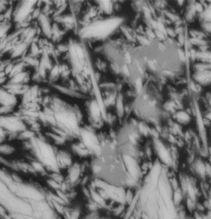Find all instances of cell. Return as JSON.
I'll list each match as a JSON object with an SVG mask.
<instances>
[{
  "label": "cell",
  "instance_id": "1",
  "mask_svg": "<svg viewBox=\"0 0 211 219\" xmlns=\"http://www.w3.org/2000/svg\"><path fill=\"white\" fill-rule=\"evenodd\" d=\"M119 19H111L95 22L84 27L80 36L85 39H102L106 37L120 22Z\"/></svg>",
  "mask_w": 211,
  "mask_h": 219
},
{
  "label": "cell",
  "instance_id": "2",
  "mask_svg": "<svg viewBox=\"0 0 211 219\" xmlns=\"http://www.w3.org/2000/svg\"><path fill=\"white\" fill-rule=\"evenodd\" d=\"M0 128L8 134L9 140H16L19 134L27 129L16 111L0 115Z\"/></svg>",
  "mask_w": 211,
  "mask_h": 219
},
{
  "label": "cell",
  "instance_id": "3",
  "mask_svg": "<svg viewBox=\"0 0 211 219\" xmlns=\"http://www.w3.org/2000/svg\"><path fill=\"white\" fill-rule=\"evenodd\" d=\"M37 1H22L14 2L12 22L13 24L26 20L35 7Z\"/></svg>",
  "mask_w": 211,
  "mask_h": 219
},
{
  "label": "cell",
  "instance_id": "4",
  "mask_svg": "<svg viewBox=\"0 0 211 219\" xmlns=\"http://www.w3.org/2000/svg\"><path fill=\"white\" fill-rule=\"evenodd\" d=\"M56 165L60 172L65 171L73 164L76 159L67 147L56 148Z\"/></svg>",
  "mask_w": 211,
  "mask_h": 219
},
{
  "label": "cell",
  "instance_id": "5",
  "mask_svg": "<svg viewBox=\"0 0 211 219\" xmlns=\"http://www.w3.org/2000/svg\"><path fill=\"white\" fill-rule=\"evenodd\" d=\"M16 140H7L0 144V158L7 162L19 157V148L15 143Z\"/></svg>",
  "mask_w": 211,
  "mask_h": 219
},
{
  "label": "cell",
  "instance_id": "6",
  "mask_svg": "<svg viewBox=\"0 0 211 219\" xmlns=\"http://www.w3.org/2000/svg\"><path fill=\"white\" fill-rule=\"evenodd\" d=\"M20 104V98L4 87H0V107L17 110Z\"/></svg>",
  "mask_w": 211,
  "mask_h": 219
},
{
  "label": "cell",
  "instance_id": "7",
  "mask_svg": "<svg viewBox=\"0 0 211 219\" xmlns=\"http://www.w3.org/2000/svg\"><path fill=\"white\" fill-rule=\"evenodd\" d=\"M28 45V44L22 41L13 45L8 54V58L11 61L22 59L27 54Z\"/></svg>",
  "mask_w": 211,
  "mask_h": 219
},
{
  "label": "cell",
  "instance_id": "8",
  "mask_svg": "<svg viewBox=\"0 0 211 219\" xmlns=\"http://www.w3.org/2000/svg\"><path fill=\"white\" fill-rule=\"evenodd\" d=\"M123 158L129 173L131 176L133 177V178H135L137 172L135 167V162L133 159L131 158V157L129 155H123Z\"/></svg>",
  "mask_w": 211,
  "mask_h": 219
},
{
  "label": "cell",
  "instance_id": "9",
  "mask_svg": "<svg viewBox=\"0 0 211 219\" xmlns=\"http://www.w3.org/2000/svg\"><path fill=\"white\" fill-rule=\"evenodd\" d=\"M99 7L102 11L106 13H110L112 12V4L109 1H100L99 2Z\"/></svg>",
  "mask_w": 211,
  "mask_h": 219
},
{
  "label": "cell",
  "instance_id": "10",
  "mask_svg": "<svg viewBox=\"0 0 211 219\" xmlns=\"http://www.w3.org/2000/svg\"><path fill=\"white\" fill-rule=\"evenodd\" d=\"M159 151L160 157L162 158V160L165 163L169 164L170 159L168 154L165 148L161 144H159Z\"/></svg>",
  "mask_w": 211,
  "mask_h": 219
},
{
  "label": "cell",
  "instance_id": "11",
  "mask_svg": "<svg viewBox=\"0 0 211 219\" xmlns=\"http://www.w3.org/2000/svg\"><path fill=\"white\" fill-rule=\"evenodd\" d=\"M115 104L119 115L120 116H122L124 111L122 101L119 98L116 102Z\"/></svg>",
  "mask_w": 211,
  "mask_h": 219
},
{
  "label": "cell",
  "instance_id": "12",
  "mask_svg": "<svg viewBox=\"0 0 211 219\" xmlns=\"http://www.w3.org/2000/svg\"><path fill=\"white\" fill-rule=\"evenodd\" d=\"M159 167L158 165L156 166L152 170V178L154 185L156 183L157 181L159 173Z\"/></svg>",
  "mask_w": 211,
  "mask_h": 219
},
{
  "label": "cell",
  "instance_id": "13",
  "mask_svg": "<svg viewBox=\"0 0 211 219\" xmlns=\"http://www.w3.org/2000/svg\"><path fill=\"white\" fill-rule=\"evenodd\" d=\"M177 116L178 118L184 121H188L189 120V117L187 114L183 112H180L178 113Z\"/></svg>",
  "mask_w": 211,
  "mask_h": 219
},
{
  "label": "cell",
  "instance_id": "14",
  "mask_svg": "<svg viewBox=\"0 0 211 219\" xmlns=\"http://www.w3.org/2000/svg\"><path fill=\"white\" fill-rule=\"evenodd\" d=\"M142 88V82L141 78H138L136 81V88L138 92H140Z\"/></svg>",
  "mask_w": 211,
  "mask_h": 219
},
{
  "label": "cell",
  "instance_id": "15",
  "mask_svg": "<svg viewBox=\"0 0 211 219\" xmlns=\"http://www.w3.org/2000/svg\"><path fill=\"white\" fill-rule=\"evenodd\" d=\"M198 118L199 127H200V129L202 130L203 129V122H202V118H201V116L198 112Z\"/></svg>",
  "mask_w": 211,
  "mask_h": 219
},
{
  "label": "cell",
  "instance_id": "16",
  "mask_svg": "<svg viewBox=\"0 0 211 219\" xmlns=\"http://www.w3.org/2000/svg\"><path fill=\"white\" fill-rule=\"evenodd\" d=\"M188 192H189L190 196L194 200L195 198V191L193 188H191V186L188 185Z\"/></svg>",
  "mask_w": 211,
  "mask_h": 219
},
{
  "label": "cell",
  "instance_id": "17",
  "mask_svg": "<svg viewBox=\"0 0 211 219\" xmlns=\"http://www.w3.org/2000/svg\"><path fill=\"white\" fill-rule=\"evenodd\" d=\"M198 168L199 169V172H200V174L203 175L205 174V169L203 164H200L198 165Z\"/></svg>",
  "mask_w": 211,
  "mask_h": 219
},
{
  "label": "cell",
  "instance_id": "18",
  "mask_svg": "<svg viewBox=\"0 0 211 219\" xmlns=\"http://www.w3.org/2000/svg\"><path fill=\"white\" fill-rule=\"evenodd\" d=\"M181 200V196L178 193L176 192L174 194V201L176 203H178Z\"/></svg>",
  "mask_w": 211,
  "mask_h": 219
},
{
  "label": "cell",
  "instance_id": "19",
  "mask_svg": "<svg viewBox=\"0 0 211 219\" xmlns=\"http://www.w3.org/2000/svg\"><path fill=\"white\" fill-rule=\"evenodd\" d=\"M157 27L159 31L162 32V33L166 34V30L165 29V27H164V26L162 25V23H159L157 24Z\"/></svg>",
  "mask_w": 211,
  "mask_h": 219
},
{
  "label": "cell",
  "instance_id": "20",
  "mask_svg": "<svg viewBox=\"0 0 211 219\" xmlns=\"http://www.w3.org/2000/svg\"><path fill=\"white\" fill-rule=\"evenodd\" d=\"M138 38L139 41H142L145 44H148L149 43L148 40L144 37H141V36H138Z\"/></svg>",
  "mask_w": 211,
  "mask_h": 219
},
{
  "label": "cell",
  "instance_id": "21",
  "mask_svg": "<svg viewBox=\"0 0 211 219\" xmlns=\"http://www.w3.org/2000/svg\"><path fill=\"white\" fill-rule=\"evenodd\" d=\"M123 71L124 72L126 76H130V72H129V69H128V68L127 67V65H125L124 66H123Z\"/></svg>",
  "mask_w": 211,
  "mask_h": 219
},
{
  "label": "cell",
  "instance_id": "22",
  "mask_svg": "<svg viewBox=\"0 0 211 219\" xmlns=\"http://www.w3.org/2000/svg\"><path fill=\"white\" fill-rule=\"evenodd\" d=\"M125 58L127 59V62L128 63H130L131 62V56H130V54L129 53L127 52L125 54Z\"/></svg>",
  "mask_w": 211,
  "mask_h": 219
},
{
  "label": "cell",
  "instance_id": "23",
  "mask_svg": "<svg viewBox=\"0 0 211 219\" xmlns=\"http://www.w3.org/2000/svg\"><path fill=\"white\" fill-rule=\"evenodd\" d=\"M156 34L157 35L159 38H161L162 39H165V37L164 35L163 34V33L160 31H156Z\"/></svg>",
  "mask_w": 211,
  "mask_h": 219
},
{
  "label": "cell",
  "instance_id": "24",
  "mask_svg": "<svg viewBox=\"0 0 211 219\" xmlns=\"http://www.w3.org/2000/svg\"><path fill=\"white\" fill-rule=\"evenodd\" d=\"M179 54H180V59L182 61H185V58L184 57V54L181 51H179Z\"/></svg>",
  "mask_w": 211,
  "mask_h": 219
},
{
  "label": "cell",
  "instance_id": "25",
  "mask_svg": "<svg viewBox=\"0 0 211 219\" xmlns=\"http://www.w3.org/2000/svg\"><path fill=\"white\" fill-rule=\"evenodd\" d=\"M196 8H197V9H198V11H202V6H201V5H200V4H197V5H196Z\"/></svg>",
  "mask_w": 211,
  "mask_h": 219
},
{
  "label": "cell",
  "instance_id": "26",
  "mask_svg": "<svg viewBox=\"0 0 211 219\" xmlns=\"http://www.w3.org/2000/svg\"><path fill=\"white\" fill-rule=\"evenodd\" d=\"M149 65L151 69H155L156 68L154 65L152 61H149Z\"/></svg>",
  "mask_w": 211,
  "mask_h": 219
},
{
  "label": "cell",
  "instance_id": "27",
  "mask_svg": "<svg viewBox=\"0 0 211 219\" xmlns=\"http://www.w3.org/2000/svg\"><path fill=\"white\" fill-rule=\"evenodd\" d=\"M129 138H130V141H131V142L132 143H136V141L135 139H134V137H133L132 136H130V137H129Z\"/></svg>",
  "mask_w": 211,
  "mask_h": 219
},
{
  "label": "cell",
  "instance_id": "28",
  "mask_svg": "<svg viewBox=\"0 0 211 219\" xmlns=\"http://www.w3.org/2000/svg\"><path fill=\"white\" fill-rule=\"evenodd\" d=\"M147 32H148V34H149V35L150 36V37H154V34L152 32L149 30V31H147Z\"/></svg>",
  "mask_w": 211,
  "mask_h": 219
},
{
  "label": "cell",
  "instance_id": "29",
  "mask_svg": "<svg viewBox=\"0 0 211 219\" xmlns=\"http://www.w3.org/2000/svg\"><path fill=\"white\" fill-rule=\"evenodd\" d=\"M188 208H189L190 209L192 208V205L191 202L189 200L188 201Z\"/></svg>",
  "mask_w": 211,
  "mask_h": 219
},
{
  "label": "cell",
  "instance_id": "30",
  "mask_svg": "<svg viewBox=\"0 0 211 219\" xmlns=\"http://www.w3.org/2000/svg\"><path fill=\"white\" fill-rule=\"evenodd\" d=\"M167 15L169 16L173 20H174L175 19L174 17V16L173 15H172L171 14L167 13Z\"/></svg>",
  "mask_w": 211,
  "mask_h": 219
},
{
  "label": "cell",
  "instance_id": "31",
  "mask_svg": "<svg viewBox=\"0 0 211 219\" xmlns=\"http://www.w3.org/2000/svg\"><path fill=\"white\" fill-rule=\"evenodd\" d=\"M152 25H153V27H154L155 28H156V27H157V24L156 22H154V21H153L152 23Z\"/></svg>",
  "mask_w": 211,
  "mask_h": 219
},
{
  "label": "cell",
  "instance_id": "32",
  "mask_svg": "<svg viewBox=\"0 0 211 219\" xmlns=\"http://www.w3.org/2000/svg\"><path fill=\"white\" fill-rule=\"evenodd\" d=\"M167 31H168V33H169L170 35H172L173 34V31L171 30L168 29Z\"/></svg>",
  "mask_w": 211,
  "mask_h": 219
},
{
  "label": "cell",
  "instance_id": "33",
  "mask_svg": "<svg viewBox=\"0 0 211 219\" xmlns=\"http://www.w3.org/2000/svg\"><path fill=\"white\" fill-rule=\"evenodd\" d=\"M164 72H165V74H167V75H171L172 74V73L168 71H165Z\"/></svg>",
  "mask_w": 211,
  "mask_h": 219
},
{
  "label": "cell",
  "instance_id": "34",
  "mask_svg": "<svg viewBox=\"0 0 211 219\" xmlns=\"http://www.w3.org/2000/svg\"><path fill=\"white\" fill-rule=\"evenodd\" d=\"M191 88L193 90L196 91V88L195 87V85H194L193 83H191Z\"/></svg>",
  "mask_w": 211,
  "mask_h": 219
},
{
  "label": "cell",
  "instance_id": "35",
  "mask_svg": "<svg viewBox=\"0 0 211 219\" xmlns=\"http://www.w3.org/2000/svg\"><path fill=\"white\" fill-rule=\"evenodd\" d=\"M138 69L139 70L140 73H141L143 74V70L141 68V66H140L139 65H138Z\"/></svg>",
  "mask_w": 211,
  "mask_h": 219
},
{
  "label": "cell",
  "instance_id": "36",
  "mask_svg": "<svg viewBox=\"0 0 211 219\" xmlns=\"http://www.w3.org/2000/svg\"><path fill=\"white\" fill-rule=\"evenodd\" d=\"M180 39H181V40H180V42H181V43H183V37H182V36H180Z\"/></svg>",
  "mask_w": 211,
  "mask_h": 219
},
{
  "label": "cell",
  "instance_id": "37",
  "mask_svg": "<svg viewBox=\"0 0 211 219\" xmlns=\"http://www.w3.org/2000/svg\"><path fill=\"white\" fill-rule=\"evenodd\" d=\"M178 2H179V3H180V5H182V2H183V1H178Z\"/></svg>",
  "mask_w": 211,
  "mask_h": 219
},
{
  "label": "cell",
  "instance_id": "38",
  "mask_svg": "<svg viewBox=\"0 0 211 219\" xmlns=\"http://www.w3.org/2000/svg\"><path fill=\"white\" fill-rule=\"evenodd\" d=\"M197 219H202V218H201L200 217H198V218Z\"/></svg>",
  "mask_w": 211,
  "mask_h": 219
}]
</instances>
